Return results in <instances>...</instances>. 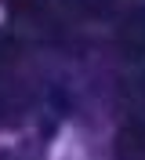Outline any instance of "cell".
Returning a JSON list of instances; mask_svg holds the SVG:
<instances>
[{
	"mask_svg": "<svg viewBox=\"0 0 145 160\" xmlns=\"http://www.w3.org/2000/svg\"><path fill=\"white\" fill-rule=\"evenodd\" d=\"M0 160H18V157H11V153H0Z\"/></svg>",
	"mask_w": 145,
	"mask_h": 160,
	"instance_id": "5b68a950",
	"label": "cell"
},
{
	"mask_svg": "<svg viewBox=\"0 0 145 160\" xmlns=\"http://www.w3.org/2000/svg\"><path fill=\"white\" fill-rule=\"evenodd\" d=\"M116 160H145V120H131L116 135Z\"/></svg>",
	"mask_w": 145,
	"mask_h": 160,
	"instance_id": "7a4b0ae2",
	"label": "cell"
},
{
	"mask_svg": "<svg viewBox=\"0 0 145 160\" xmlns=\"http://www.w3.org/2000/svg\"><path fill=\"white\" fill-rule=\"evenodd\" d=\"M69 4H73V11H80L87 18H102L116 8V0H69Z\"/></svg>",
	"mask_w": 145,
	"mask_h": 160,
	"instance_id": "277c9868",
	"label": "cell"
},
{
	"mask_svg": "<svg viewBox=\"0 0 145 160\" xmlns=\"http://www.w3.org/2000/svg\"><path fill=\"white\" fill-rule=\"evenodd\" d=\"M7 69H18V44H15L11 33L0 29V73H7Z\"/></svg>",
	"mask_w": 145,
	"mask_h": 160,
	"instance_id": "3957f363",
	"label": "cell"
},
{
	"mask_svg": "<svg viewBox=\"0 0 145 160\" xmlns=\"http://www.w3.org/2000/svg\"><path fill=\"white\" fill-rule=\"evenodd\" d=\"M116 48L134 69H145V4L127 11L116 29Z\"/></svg>",
	"mask_w": 145,
	"mask_h": 160,
	"instance_id": "6da1fadb",
	"label": "cell"
}]
</instances>
